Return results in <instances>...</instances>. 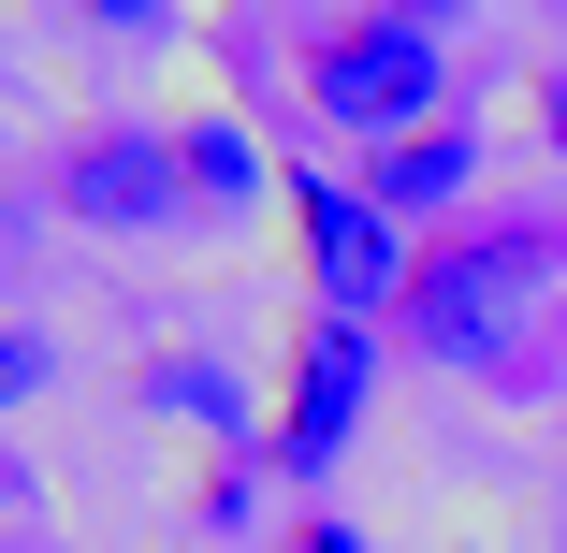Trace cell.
I'll return each mask as SVG.
<instances>
[{"mask_svg": "<svg viewBox=\"0 0 567 553\" xmlns=\"http://www.w3.org/2000/svg\"><path fill=\"white\" fill-rule=\"evenodd\" d=\"M73 16H102V30H146V44H161V30H175V0H73Z\"/></svg>", "mask_w": 567, "mask_h": 553, "instance_id": "obj_10", "label": "cell"}, {"mask_svg": "<svg viewBox=\"0 0 567 553\" xmlns=\"http://www.w3.org/2000/svg\"><path fill=\"white\" fill-rule=\"evenodd\" d=\"M538 132H553V146H567V88H538Z\"/></svg>", "mask_w": 567, "mask_h": 553, "instance_id": "obj_13", "label": "cell"}, {"mask_svg": "<svg viewBox=\"0 0 567 553\" xmlns=\"http://www.w3.org/2000/svg\"><path fill=\"white\" fill-rule=\"evenodd\" d=\"M364 393H379V336L364 320H334V306H306V336H291V393H277V422H262V452H277V481H334V452L364 437Z\"/></svg>", "mask_w": 567, "mask_h": 553, "instance_id": "obj_3", "label": "cell"}, {"mask_svg": "<svg viewBox=\"0 0 567 553\" xmlns=\"http://www.w3.org/2000/svg\"><path fill=\"white\" fill-rule=\"evenodd\" d=\"M466 175H481V132L466 117H422V132H393L364 161V204L379 218H436V204H466Z\"/></svg>", "mask_w": 567, "mask_h": 553, "instance_id": "obj_6", "label": "cell"}, {"mask_svg": "<svg viewBox=\"0 0 567 553\" xmlns=\"http://www.w3.org/2000/svg\"><path fill=\"white\" fill-rule=\"evenodd\" d=\"M175 161H189V204H248V190H262L248 117H189V132H175Z\"/></svg>", "mask_w": 567, "mask_h": 553, "instance_id": "obj_8", "label": "cell"}, {"mask_svg": "<svg viewBox=\"0 0 567 553\" xmlns=\"http://www.w3.org/2000/svg\"><path fill=\"white\" fill-rule=\"evenodd\" d=\"M44 379H59V350H44V336H30V320H0V408H30V393H44Z\"/></svg>", "mask_w": 567, "mask_h": 553, "instance_id": "obj_9", "label": "cell"}, {"mask_svg": "<svg viewBox=\"0 0 567 553\" xmlns=\"http://www.w3.org/2000/svg\"><path fill=\"white\" fill-rule=\"evenodd\" d=\"M393 16H422V30H451V16H481V0H393Z\"/></svg>", "mask_w": 567, "mask_h": 553, "instance_id": "obj_11", "label": "cell"}, {"mask_svg": "<svg viewBox=\"0 0 567 553\" xmlns=\"http://www.w3.org/2000/svg\"><path fill=\"white\" fill-rule=\"evenodd\" d=\"M553 291V234H466V248H436L422 277H408V350L422 365H509V336H524V306Z\"/></svg>", "mask_w": 567, "mask_h": 553, "instance_id": "obj_1", "label": "cell"}, {"mask_svg": "<svg viewBox=\"0 0 567 553\" xmlns=\"http://www.w3.org/2000/svg\"><path fill=\"white\" fill-rule=\"evenodd\" d=\"M291 553H364V539H350V524H306V539H291Z\"/></svg>", "mask_w": 567, "mask_h": 553, "instance_id": "obj_12", "label": "cell"}, {"mask_svg": "<svg viewBox=\"0 0 567 553\" xmlns=\"http://www.w3.org/2000/svg\"><path fill=\"white\" fill-rule=\"evenodd\" d=\"M146 408H175V422H204V437H248V393H234V365H189V350H161L146 365Z\"/></svg>", "mask_w": 567, "mask_h": 553, "instance_id": "obj_7", "label": "cell"}, {"mask_svg": "<svg viewBox=\"0 0 567 553\" xmlns=\"http://www.w3.org/2000/svg\"><path fill=\"white\" fill-rule=\"evenodd\" d=\"M59 204L87 218V234H161V218L189 204V161H175V132H87L59 161Z\"/></svg>", "mask_w": 567, "mask_h": 553, "instance_id": "obj_5", "label": "cell"}, {"mask_svg": "<svg viewBox=\"0 0 567 553\" xmlns=\"http://www.w3.org/2000/svg\"><path fill=\"white\" fill-rule=\"evenodd\" d=\"M291 234H306V277H320V306L334 320H379V306H408V218H379L364 204V175H291Z\"/></svg>", "mask_w": 567, "mask_h": 553, "instance_id": "obj_4", "label": "cell"}, {"mask_svg": "<svg viewBox=\"0 0 567 553\" xmlns=\"http://www.w3.org/2000/svg\"><path fill=\"white\" fill-rule=\"evenodd\" d=\"M436 88H451V44H436L422 16H364V30H334V44L306 59V102H320L334 132H379V146L422 132V117H451Z\"/></svg>", "mask_w": 567, "mask_h": 553, "instance_id": "obj_2", "label": "cell"}]
</instances>
